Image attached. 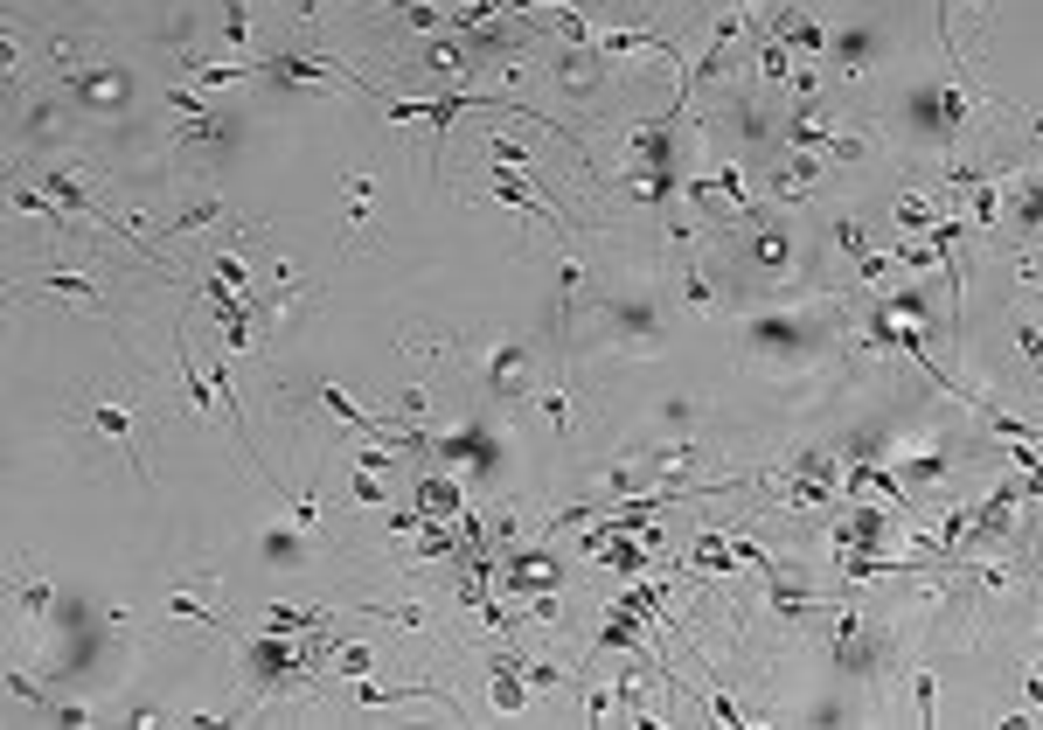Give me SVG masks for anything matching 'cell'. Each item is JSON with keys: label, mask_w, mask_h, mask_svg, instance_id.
<instances>
[{"label": "cell", "mask_w": 1043, "mask_h": 730, "mask_svg": "<svg viewBox=\"0 0 1043 730\" xmlns=\"http://www.w3.org/2000/svg\"><path fill=\"white\" fill-rule=\"evenodd\" d=\"M91 432H105V438H112V445H119V452L133 459V473H140V487H153V466H147V459H140V418H133L126 404H112V397H98V404H91Z\"/></svg>", "instance_id": "obj_1"}, {"label": "cell", "mask_w": 1043, "mask_h": 730, "mask_svg": "<svg viewBox=\"0 0 1043 730\" xmlns=\"http://www.w3.org/2000/svg\"><path fill=\"white\" fill-rule=\"evenodd\" d=\"M814 181H821V160H814V153H793V160H786V167L772 174V188H779L786 202H800V195H807Z\"/></svg>", "instance_id": "obj_2"}, {"label": "cell", "mask_w": 1043, "mask_h": 730, "mask_svg": "<svg viewBox=\"0 0 1043 730\" xmlns=\"http://www.w3.org/2000/svg\"><path fill=\"white\" fill-rule=\"evenodd\" d=\"M960 119H967V91H960V84H946V91H939V146H946V160H953V133H960Z\"/></svg>", "instance_id": "obj_3"}, {"label": "cell", "mask_w": 1043, "mask_h": 730, "mask_svg": "<svg viewBox=\"0 0 1043 730\" xmlns=\"http://www.w3.org/2000/svg\"><path fill=\"white\" fill-rule=\"evenodd\" d=\"M42 292H70V299H84V306H105V286L84 279V272H42Z\"/></svg>", "instance_id": "obj_4"}, {"label": "cell", "mask_w": 1043, "mask_h": 730, "mask_svg": "<svg viewBox=\"0 0 1043 730\" xmlns=\"http://www.w3.org/2000/svg\"><path fill=\"white\" fill-rule=\"evenodd\" d=\"M167 619H174V626H223V612H209L195 591H174V598H167Z\"/></svg>", "instance_id": "obj_5"}, {"label": "cell", "mask_w": 1043, "mask_h": 730, "mask_svg": "<svg viewBox=\"0 0 1043 730\" xmlns=\"http://www.w3.org/2000/svg\"><path fill=\"white\" fill-rule=\"evenodd\" d=\"M202 223H223V202H216V195L195 202V209H181L174 223H160V237H174V230H202Z\"/></svg>", "instance_id": "obj_6"}, {"label": "cell", "mask_w": 1043, "mask_h": 730, "mask_svg": "<svg viewBox=\"0 0 1043 730\" xmlns=\"http://www.w3.org/2000/svg\"><path fill=\"white\" fill-rule=\"evenodd\" d=\"M835 244L863 265V258H870V230H863V216H835Z\"/></svg>", "instance_id": "obj_7"}, {"label": "cell", "mask_w": 1043, "mask_h": 730, "mask_svg": "<svg viewBox=\"0 0 1043 730\" xmlns=\"http://www.w3.org/2000/svg\"><path fill=\"white\" fill-rule=\"evenodd\" d=\"M939 216H946V209H939V202H932V209H925V202H918V195H904V202H897V223H904V230H932V223H939Z\"/></svg>", "instance_id": "obj_8"}, {"label": "cell", "mask_w": 1043, "mask_h": 730, "mask_svg": "<svg viewBox=\"0 0 1043 730\" xmlns=\"http://www.w3.org/2000/svg\"><path fill=\"white\" fill-rule=\"evenodd\" d=\"M223 35H230V49H251V14H244V0H223Z\"/></svg>", "instance_id": "obj_9"}, {"label": "cell", "mask_w": 1043, "mask_h": 730, "mask_svg": "<svg viewBox=\"0 0 1043 730\" xmlns=\"http://www.w3.org/2000/svg\"><path fill=\"white\" fill-rule=\"evenodd\" d=\"M1009 334H1016V348L1030 355V369H1037V376H1043V327H1037V320H1016Z\"/></svg>", "instance_id": "obj_10"}, {"label": "cell", "mask_w": 1043, "mask_h": 730, "mask_svg": "<svg viewBox=\"0 0 1043 730\" xmlns=\"http://www.w3.org/2000/svg\"><path fill=\"white\" fill-rule=\"evenodd\" d=\"M543 418L557 425V438L571 432V397H564V383H550V390H543Z\"/></svg>", "instance_id": "obj_11"}, {"label": "cell", "mask_w": 1043, "mask_h": 730, "mask_svg": "<svg viewBox=\"0 0 1043 730\" xmlns=\"http://www.w3.org/2000/svg\"><path fill=\"white\" fill-rule=\"evenodd\" d=\"M703 710H710L717 724H751V717H745V703H738V696H724V689H710V696H703Z\"/></svg>", "instance_id": "obj_12"}, {"label": "cell", "mask_w": 1043, "mask_h": 730, "mask_svg": "<svg viewBox=\"0 0 1043 730\" xmlns=\"http://www.w3.org/2000/svg\"><path fill=\"white\" fill-rule=\"evenodd\" d=\"M911 703H918V717L932 724V710H939V682H932V668H925V675L911 682Z\"/></svg>", "instance_id": "obj_13"}, {"label": "cell", "mask_w": 1043, "mask_h": 730, "mask_svg": "<svg viewBox=\"0 0 1043 730\" xmlns=\"http://www.w3.org/2000/svg\"><path fill=\"white\" fill-rule=\"evenodd\" d=\"M904 473L911 480H939L946 473V452H918V459H904Z\"/></svg>", "instance_id": "obj_14"}, {"label": "cell", "mask_w": 1043, "mask_h": 730, "mask_svg": "<svg viewBox=\"0 0 1043 730\" xmlns=\"http://www.w3.org/2000/svg\"><path fill=\"white\" fill-rule=\"evenodd\" d=\"M578 286H585V265H578V258H564V265H557V292H564V306L578 299Z\"/></svg>", "instance_id": "obj_15"}, {"label": "cell", "mask_w": 1043, "mask_h": 730, "mask_svg": "<svg viewBox=\"0 0 1043 730\" xmlns=\"http://www.w3.org/2000/svg\"><path fill=\"white\" fill-rule=\"evenodd\" d=\"M828 153H835V160H863V153H870V140H863V133H835V140H828Z\"/></svg>", "instance_id": "obj_16"}, {"label": "cell", "mask_w": 1043, "mask_h": 730, "mask_svg": "<svg viewBox=\"0 0 1043 730\" xmlns=\"http://www.w3.org/2000/svg\"><path fill=\"white\" fill-rule=\"evenodd\" d=\"M49 605H56V591H49V584H21V612H35V619H42Z\"/></svg>", "instance_id": "obj_17"}, {"label": "cell", "mask_w": 1043, "mask_h": 730, "mask_svg": "<svg viewBox=\"0 0 1043 730\" xmlns=\"http://www.w3.org/2000/svg\"><path fill=\"white\" fill-rule=\"evenodd\" d=\"M682 279H689V306H696V313H710V306H717V292H710L703 272H682Z\"/></svg>", "instance_id": "obj_18"}, {"label": "cell", "mask_w": 1043, "mask_h": 730, "mask_svg": "<svg viewBox=\"0 0 1043 730\" xmlns=\"http://www.w3.org/2000/svg\"><path fill=\"white\" fill-rule=\"evenodd\" d=\"M376 480H383V473H362V466H355V501H362V508H376V501H383V487H376Z\"/></svg>", "instance_id": "obj_19"}, {"label": "cell", "mask_w": 1043, "mask_h": 730, "mask_svg": "<svg viewBox=\"0 0 1043 730\" xmlns=\"http://www.w3.org/2000/svg\"><path fill=\"white\" fill-rule=\"evenodd\" d=\"M341 675L362 682V675H369V647H341Z\"/></svg>", "instance_id": "obj_20"}, {"label": "cell", "mask_w": 1043, "mask_h": 730, "mask_svg": "<svg viewBox=\"0 0 1043 730\" xmlns=\"http://www.w3.org/2000/svg\"><path fill=\"white\" fill-rule=\"evenodd\" d=\"M49 717H56V724H91V710H84V703H49Z\"/></svg>", "instance_id": "obj_21"}, {"label": "cell", "mask_w": 1043, "mask_h": 730, "mask_svg": "<svg viewBox=\"0 0 1043 730\" xmlns=\"http://www.w3.org/2000/svg\"><path fill=\"white\" fill-rule=\"evenodd\" d=\"M1030 703H1037V710H1043V675H1030Z\"/></svg>", "instance_id": "obj_22"}, {"label": "cell", "mask_w": 1043, "mask_h": 730, "mask_svg": "<svg viewBox=\"0 0 1043 730\" xmlns=\"http://www.w3.org/2000/svg\"><path fill=\"white\" fill-rule=\"evenodd\" d=\"M1030 133H1037V140H1043V112H1037V126H1030Z\"/></svg>", "instance_id": "obj_23"}]
</instances>
